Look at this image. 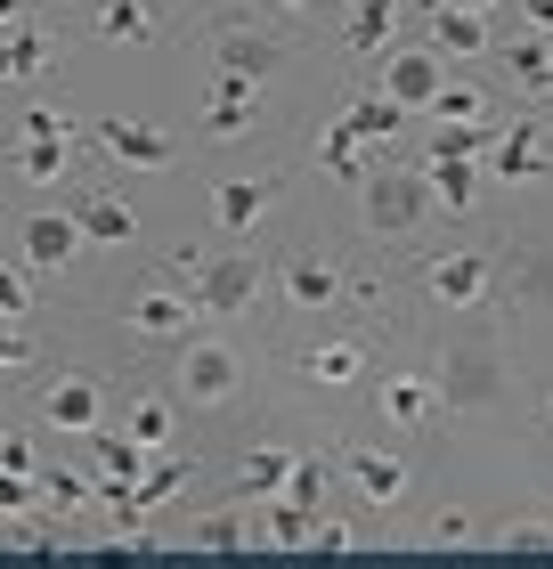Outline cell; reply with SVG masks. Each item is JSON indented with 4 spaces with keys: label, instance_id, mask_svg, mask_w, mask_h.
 <instances>
[{
    "label": "cell",
    "instance_id": "obj_1",
    "mask_svg": "<svg viewBox=\"0 0 553 569\" xmlns=\"http://www.w3.org/2000/svg\"><path fill=\"white\" fill-rule=\"evenodd\" d=\"M432 382H440V407H447V416H496V407H513V358H505V342H496L488 326L447 333Z\"/></svg>",
    "mask_w": 553,
    "mask_h": 569
},
{
    "label": "cell",
    "instance_id": "obj_2",
    "mask_svg": "<svg viewBox=\"0 0 553 569\" xmlns=\"http://www.w3.org/2000/svg\"><path fill=\"white\" fill-rule=\"evenodd\" d=\"M350 188H358V220H366V237H383V244H407L415 228L432 220V179H424V171L366 163Z\"/></svg>",
    "mask_w": 553,
    "mask_h": 569
},
{
    "label": "cell",
    "instance_id": "obj_3",
    "mask_svg": "<svg viewBox=\"0 0 553 569\" xmlns=\"http://www.w3.org/2000/svg\"><path fill=\"white\" fill-rule=\"evenodd\" d=\"M245 391V350L220 333H179V367H171V399L179 407H228Z\"/></svg>",
    "mask_w": 553,
    "mask_h": 569
},
{
    "label": "cell",
    "instance_id": "obj_4",
    "mask_svg": "<svg viewBox=\"0 0 553 569\" xmlns=\"http://www.w3.org/2000/svg\"><path fill=\"white\" fill-rule=\"evenodd\" d=\"M496 277L505 269H496L488 244H456L424 269V293H432V309H496Z\"/></svg>",
    "mask_w": 553,
    "mask_h": 569
},
{
    "label": "cell",
    "instance_id": "obj_5",
    "mask_svg": "<svg viewBox=\"0 0 553 569\" xmlns=\"http://www.w3.org/2000/svg\"><path fill=\"white\" fill-rule=\"evenodd\" d=\"M260 284H269V269H260L245 244H236V252H204V269H196V309H204V318H245V309L260 301Z\"/></svg>",
    "mask_w": 553,
    "mask_h": 569
},
{
    "label": "cell",
    "instance_id": "obj_6",
    "mask_svg": "<svg viewBox=\"0 0 553 569\" xmlns=\"http://www.w3.org/2000/svg\"><path fill=\"white\" fill-rule=\"evenodd\" d=\"M342 480L358 488V505H366V512L407 505V488H415L407 456H399V448H366V439H350V448H342Z\"/></svg>",
    "mask_w": 553,
    "mask_h": 569
},
{
    "label": "cell",
    "instance_id": "obj_7",
    "mask_svg": "<svg viewBox=\"0 0 553 569\" xmlns=\"http://www.w3.org/2000/svg\"><path fill=\"white\" fill-rule=\"evenodd\" d=\"M66 139H73V114H58V107H24V147H17V171L33 179V188H58V179L73 171Z\"/></svg>",
    "mask_w": 553,
    "mask_h": 569
},
{
    "label": "cell",
    "instance_id": "obj_8",
    "mask_svg": "<svg viewBox=\"0 0 553 569\" xmlns=\"http://www.w3.org/2000/svg\"><path fill=\"white\" fill-rule=\"evenodd\" d=\"M90 139H98V154H107L115 171H171L179 163V147L155 131V122H139V114H107Z\"/></svg>",
    "mask_w": 553,
    "mask_h": 569
},
{
    "label": "cell",
    "instance_id": "obj_9",
    "mask_svg": "<svg viewBox=\"0 0 553 569\" xmlns=\"http://www.w3.org/2000/svg\"><path fill=\"white\" fill-rule=\"evenodd\" d=\"M41 423L58 439H90L98 423H107V391H98V375H58L41 391Z\"/></svg>",
    "mask_w": 553,
    "mask_h": 569
},
{
    "label": "cell",
    "instance_id": "obj_10",
    "mask_svg": "<svg viewBox=\"0 0 553 569\" xmlns=\"http://www.w3.org/2000/svg\"><path fill=\"white\" fill-rule=\"evenodd\" d=\"M375 375V350L358 342V333H326V342L302 350V382L309 391H350V382Z\"/></svg>",
    "mask_w": 553,
    "mask_h": 569
},
{
    "label": "cell",
    "instance_id": "obj_11",
    "mask_svg": "<svg viewBox=\"0 0 553 569\" xmlns=\"http://www.w3.org/2000/svg\"><path fill=\"white\" fill-rule=\"evenodd\" d=\"M277 196H285V179H213V228L220 237H253L277 212Z\"/></svg>",
    "mask_w": 553,
    "mask_h": 569
},
{
    "label": "cell",
    "instance_id": "obj_12",
    "mask_svg": "<svg viewBox=\"0 0 553 569\" xmlns=\"http://www.w3.org/2000/svg\"><path fill=\"white\" fill-rule=\"evenodd\" d=\"M17 261L24 269H73L82 261V220L73 212H33L17 228Z\"/></svg>",
    "mask_w": 553,
    "mask_h": 569
},
{
    "label": "cell",
    "instance_id": "obj_13",
    "mask_svg": "<svg viewBox=\"0 0 553 569\" xmlns=\"http://www.w3.org/2000/svg\"><path fill=\"white\" fill-rule=\"evenodd\" d=\"M196 318L204 309H196V293H179V284H147V293L122 309V326L147 333V342H179V333H196Z\"/></svg>",
    "mask_w": 553,
    "mask_h": 569
},
{
    "label": "cell",
    "instance_id": "obj_14",
    "mask_svg": "<svg viewBox=\"0 0 553 569\" xmlns=\"http://www.w3.org/2000/svg\"><path fill=\"white\" fill-rule=\"evenodd\" d=\"M383 98H399L407 114H432V98H440V49H383Z\"/></svg>",
    "mask_w": 553,
    "mask_h": 569
},
{
    "label": "cell",
    "instance_id": "obj_15",
    "mask_svg": "<svg viewBox=\"0 0 553 569\" xmlns=\"http://www.w3.org/2000/svg\"><path fill=\"white\" fill-rule=\"evenodd\" d=\"M213 58H220V73L269 82V73L285 66V41H277V33H253V24H220V33H213Z\"/></svg>",
    "mask_w": 553,
    "mask_h": 569
},
{
    "label": "cell",
    "instance_id": "obj_16",
    "mask_svg": "<svg viewBox=\"0 0 553 569\" xmlns=\"http://www.w3.org/2000/svg\"><path fill=\"white\" fill-rule=\"evenodd\" d=\"M375 407H383L391 431H424V423L440 416V382H432V375H383V382H375Z\"/></svg>",
    "mask_w": 553,
    "mask_h": 569
},
{
    "label": "cell",
    "instance_id": "obj_17",
    "mask_svg": "<svg viewBox=\"0 0 553 569\" xmlns=\"http://www.w3.org/2000/svg\"><path fill=\"white\" fill-rule=\"evenodd\" d=\"M73 220H82V244H107V252L139 244V212H130V196H115V188H90L73 203Z\"/></svg>",
    "mask_w": 553,
    "mask_h": 569
},
{
    "label": "cell",
    "instance_id": "obj_18",
    "mask_svg": "<svg viewBox=\"0 0 553 569\" xmlns=\"http://www.w3.org/2000/svg\"><path fill=\"white\" fill-rule=\"evenodd\" d=\"M90 33L115 41V49H155V41H164V17H155V0H98Z\"/></svg>",
    "mask_w": 553,
    "mask_h": 569
},
{
    "label": "cell",
    "instance_id": "obj_19",
    "mask_svg": "<svg viewBox=\"0 0 553 569\" xmlns=\"http://www.w3.org/2000/svg\"><path fill=\"white\" fill-rule=\"evenodd\" d=\"M260 122V82H245V73H220V90H213V107H204V139H245Z\"/></svg>",
    "mask_w": 553,
    "mask_h": 569
},
{
    "label": "cell",
    "instance_id": "obj_20",
    "mask_svg": "<svg viewBox=\"0 0 553 569\" xmlns=\"http://www.w3.org/2000/svg\"><path fill=\"white\" fill-rule=\"evenodd\" d=\"M545 171V122L537 114H513L496 131V154H488V179H537Z\"/></svg>",
    "mask_w": 553,
    "mask_h": 569
},
{
    "label": "cell",
    "instance_id": "obj_21",
    "mask_svg": "<svg viewBox=\"0 0 553 569\" xmlns=\"http://www.w3.org/2000/svg\"><path fill=\"white\" fill-rule=\"evenodd\" d=\"M432 49H440V58H488V9L432 0Z\"/></svg>",
    "mask_w": 553,
    "mask_h": 569
},
{
    "label": "cell",
    "instance_id": "obj_22",
    "mask_svg": "<svg viewBox=\"0 0 553 569\" xmlns=\"http://www.w3.org/2000/svg\"><path fill=\"white\" fill-rule=\"evenodd\" d=\"M277 284H285V301H294V309H334L342 301V269L326 261V252H294V261L277 269Z\"/></svg>",
    "mask_w": 553,
    "mask_h": 569
},
{
    "label": "cell",
    "instance_id": "obj_23",
    "mask_svg": "<svg viewBox=\"0 0 553 569\" xmlns=\"http://www.w3.org/2000/svg\"><path fill=\"white\" fill-rule=\"evenodd\" d=\"M432 203H440V212H472V203H481V154H432Z\"/></svg>",
    "mask_w": 553,
    "mask_h": 569
},
{
    "label": "cell",
    "instance_id": "obj_24",
    "mask_svg": "<svg viewBox=\"0 0 553 569\" xmlns=\"http://www.w3.org/2000/svg\"><path fill=\"white\" fill-rule=\"evenodd\" d=\"M391 33H399V0H350V24H342L350 58H383Z\"/></svg>",
    "mask_w": 553,
    "mask_h": 569
},
{
    "label": "cell",
    "instance_id": "obj_25",
    "mask_svg": "<svg viewBox=\"0 0 553 569\" xmlns=\"http://www.w3.org/2000/svg\"><path fill=\"white\" fill-rule=\"evenodd\" d=\"M496 58H505V73H513L521 98H553V41L545 33H521L513 49H496Z\"/></svg>",
    "mask_w": 553,
    "mask_h": 569
},
{
    "label": "cell",
    "instance_id": "obj_26",
    "mask_svg": "<svg viewBox=\"0 0 553 569\" xmlns=\"http://www.w3.org/2000/svg\"><path fill=\"white\" fill-rule=\"evenodd\" d=\"M122 431L139 439V448H171V431H179V399L171 391H139L122 407Z\"/></svg>",
    "mask_w": 553,
    "mask_h": 569
},
{
    "label": "cell",
    "instance_id": "obj_27",
    "mask_svg": "<svg viewBox=\"0 0 553 569\" xmlns=\"http://www.w3.org/2000/svg\"><path fill=\"white\" fill-rule=\"evenodd\" d=\"M285 472H294V448H277V439H269V448H253L245 463H236V497H245V505H269L277 488H285Z\"/></svg>",
    "mask_w": 553,
    "mask_h": 569
},
{
    "label": "cell",
    "instance_id": "obj_28",
    "mask_svg": "<svg viewBox=\"0 0 553 569\" xmlns=\"http://www.w3.org/2000/svg\"><path fill=\"white\" fill-rule=\"evenodd\" d=\"M49 49H58V41H49L41 24H17V33L0 41V82H24V73H41V66H49Z\"/></svg>",
    "mask_w": 553,
    "mask_h": 569
},
{
    "label": "cell",
    "instance_id": "obj_29",
    "mask_svg": "<svg viewBox=\"0 0 553 569\" xmlns=\"http://www.w3.org/2000/svg\"><path fill=\"white\" fill-rule=\"evenodd\" d=\"M342 122H350V131L375 147V139H399V122H407V107L399 98H350V107H342Z\"/></svg>",
    "mask_w": 553,
    "mask_h": 569
},
{
    "label": "cell",
    "instance_id": "obj_30",
    "mask_svg": "<svg viewBox=\"0 0 553 569\" xmlns=\"http://www.w3.org/2000/svg\"><path fill=\"white\" fill-rule=\"evenodd\" d=\"M318 163H326L334 179H358L375 154H366V139L350 131V122H326V131H318Z\"/></svg>",
    "mask_w": 553,
    "mask_h": 569
},
{
    "label": "cell",
    "instance_id": "obj_31",
    "mask_svg": "<svg viewBox=\"0 0 553 569\" xmlns=\"http://www.w3.org/2000/svg\"><path fill=\"white\" fill-rule=\"evenodd\" d=\"M488 147H496V114H481V122L440 114V131H432V154H488Z\"/></svg>",
    "mask_w": 553,
    "mask_h": 569
},
{
    "label": "cell",
    "instance_id": "obj_32",
    "mask_svg": "<svg viewBox=\"0 0 553 569\" xmlns=\"http://www.w3.org/2000/svg\"><path fill=\"white\" fill-rule=\"evenodd\" d=\"M277 497L302 505V512H326V463H318V456H294V472H285Z\"/></svg>",
    "mask_w": 553,
    "mask_h": 569
},
{
    "label": "cell",
    "instance_id": "obj_33",
    "mask_svg": "<svg viewBox=\"0 0 553 569\" xmlns=\"http://www.w3.org/2000/svg\"><path fill=\"white\" fill-rule=\"evenodd\" d=\"M188 537H196L204 553H236V546H245L253 529H245V512H204V521H196Z\"/></svg>",
    "mask_w": 553,
    "mask_h": 569
},
{
    "label": "cell",
    "instance_id": "obj_34",
    "mask_svg": "<svg viewBox=\"0 0 553 569\" xmlns=\"http://www.w3.org/2000/svg\"><path fill=\"white\" fill-rule=\"evenodd\" d=\"M309 521H318V512H302V505L269 497V521H260V537H269V546H309Z\"/></svg>",
    "mask_w": 553,
    "mask_h": 569
},
{
    "label": "cell",
    "instance_id": "obj_35",
    "mask_svg": "<svg viewBox=\"0 0 553 569\" xmlns=\"http://www.w3.org/2000/svg\"><path fill=\"white\" fill-rule=\"evenodd\" d=\"M432 114H447V122H481V114H496L472 82H440V98H432Z\"/></svg>",
    "mask_w": 553,
    "mask_h": 569
},
{
    "label": "cell",
    "instance_id": "obj_36",
    "mask_svg": "<svg viewBox=\"0 0 553 569\" xmlns=\"http://www.w3.org/2000/svg\"><path fill=\"white\" fill-rule=\"evenodd\" d=\"M496 546H513V553H553V521L521 512V521H505V529H496Z\"/></svg>",
    "mask_w": 553,
    "mask_h": 569
},
{
    "label": "cell",
    "instance_id": "obj_37",
    "mask_svg": "<svg viewBox=\"0 0 553 569\" xmlns=\"http://www.w3.org/2000/svg\"><path fill=\"white\" fill-rule=\"evenodd\" d=\"M33 333H24V318H0V375H24V367H33Z\"/></svg>",
    "mask_w": 553,
    "mask_h": 569
},
{
    "label": "cell",
    "instance_id": "obj_38",
    "mask_svg": "<svg viewBox=\"0 0 553 569\" xmlns=\"http://www.w3.org/2000/svg\"><path fill=\"white\" fill-rule=\"evenodd\" d=\"M521 301H530V309H553V252H537V261H530V277H521Z\"/></svg>",
    "mask_w": 553,
    "mask_h": 569
},
{
    "label": "cell",
    "instance_id": "obj_39",
    "mask_svg": "<svg viewBox=\"0 0 553 569\" xmlns=\"http://www.w3.org/2000/svg\"><path fill=\"white\" fill-rule=\"evenodd\" d=\"M309 546H318V553H350L358 529H350V521H309Z\"/></svg>",
    "mask_w": 553,
    "mask_h": 569
},
{
    "label": "cell",
    "instance_id": "obj_40",
    "mask_svg": "<svg viewBox=\"0 0 553 569\" xmlns=\"http://www.w3.org/2000/svg\"><path fill=\"white\" fill-rule=\"evenodd\" d=\"M41 497H58V512H73V505H82V497H90V488H82V480H73V472H49V480H41Z\"/></svg>",
    "mask_w": 553,
    "mask_h": 569
},
{
    "label": "cell",
    "instance_id": "obj_41",
    "mask_svg": "<svg viewBox=\"0 0 553 569\" xmlns=\"http://www.w3.org/2000/svg\"><path fill=\"white\" fill-rule=\"evenodd\" d=\"M24 309H33V301H24V277L0 269V318H24Z\"/></svg>",
    "mask_w": 553,
    "mask_h": 569
},
{
    "label": "cell",
    "instance_id": "obj_42",
    "mask_svg": "<svg viewBox=\"0 0 553 569\" xmlns=\"http://www.w3.org/2000/svg\"><path fill=\"white\" fill-rule=\"evenodd\" d=\"M424 537H432V546H464V537H472V521H464V512H440V521H432Z\"/></svg>",
    "mask_w": 553,
    "mask_h": 569
},
{
    "label": "cell",
    "instance_id": "obj_43",
    "mask_svg": "<svg viewBox=\"0 0 553 569\" xmlns=\"http://www.w3.org/2000/svg\"><path fill=\"white\" fill-rule=\"evenodd\" d=\"M0 472H33V448H24V439H0Z\"/></svg>",
    "mask_w": 553,
    "mask_h": 569
},
{
    "label": "cell",
    "instance_id": "obj_44",
    "mask_svg": "<svg viewBox=\"0 0 553 569\" xmlns=\"http://www.w3.org/2000/svg\"><path fill=\"white\" fill-rule=\"evenodd\" d=\"M164 261H171V277H196V269H204V252H196V244H171Z\"/></svg>",
    "mask_w": 553,
    "mask_h": 569
},
{
    "label": "cell",
    "instance_id": "obj_45",
    "mask_svg": "<svg viewBox=\"0 0 553 569\" xmlns=\"http://www.w3.org/2000/svg\"><path fill=\"white\" fill-rule=\"evenodd\" d=\"M521 17H530V33H553V0H521Z\"/></svg>",
    "mask_w": 553,
    "mask_h": 569
},
{
    "label": "cell",
    "instance_id": "obj_46",
    "mask_svg": "<svg viewBox=\"0 0 553 569\" xmlns=\"http://www.w3.org/2000/svg\"><path fill=\"white\" fill-rule=\"evenodd\" d=\"M24 17V0H0V24H17Z\"/></svg>",
    "mask_w": 553,
    "mask_h": 569
},
{
    "label": "cell",
    "instance_id": "obj_47",
    "mask_svg": "<svg viewBox=\"0 0 553 569\" xmlns=\"http://www.w3.org/2000/svg\"><path fill=\"white\" fill-rule=\"evenodd\" d=\"M277 9H318V0H277Z\"/></svg>",
    "mask_w": 553,
    "mask_h": 569
},
{
    "label": "cell",
    "instance_id": "obj_48",
    "mask_svg": "<svg viewBox=\"0 0 553 569\" xmlns=\"http://www.w3.org/2000/svg\"><path fill=\"white\" fill-rule=\"evenodd\" d=\"M464 9H496V0H464Z\"/></svg>",
    "mask_w": 553,
    "mask_h": 569
},
{
    "label": "cell",
    "instance_id": "obj_49",
    "mask_svg": "<svg viewBox=\"0 0 553 569\" xmlns=\"http://www.w3.org/2000/svg\"><path fill=\"white\" fill-rule=\"evenodd\" d=\"M424 9H432V0H424Z\"/></svg>",
    "mask_w": 553,
    "mask_h": 569
}]
</instances>
